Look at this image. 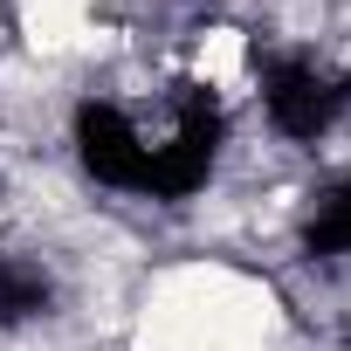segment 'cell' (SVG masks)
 Masks as SVG:
<instances>
[{
    "mask_svg": "<svg viewBox=\"0 0 351 351\" xmlns=\"http://www.w3.org/2000/svg\"><path fill=\"white\" fill-rule=\"evenodd\" d=\"M269 289L200 262L165 276L145 303V351H269Z\"/></svg>",
    "mask_w": 351,
    "mask_h": 351,
    "instance_id": "1",
    "label": "cell"
}]
</instances>
